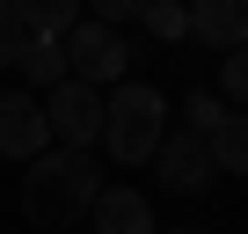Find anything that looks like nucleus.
I'll return each mask as SVG.
<instances>
[{"label":"nucleus","instance_id":"7ed1b4c3","mask_svg":"<svg viewBox=\"0 0 248 234\" xmlns=\"http://www.w3.org/2000/svg\"><path fill=\"white\" fill-rule=\"evenodd\" d=\"M59 44H66V73L88 81V88L132 81V44H124V30H109V22H95V15H80Z\"/></svg>","mask_w":248,"mask_h":234},{"label":"nucleus","instance_id":"1a4fd4ad","mask_svg":"<svg viewBox=\"0 0 248 234\" xmlns=\"http://www.w3.org/2000/svg\"><path fill=\"white\" fill-rule=\"evenodd\" d=\"M204 147H212V168L219 176H248V110L226 102V117L204 132Z\"/></svg>","mask_w":248,"mask_h":234},{"label":"nucleus","instance_id":"2eb2a0df","mask_svg":"<svg viewBox=\"0 0 248 234\" xmlns=\"http://www.w3.org/2000/svg\"><path fill=\"white\" fill-rule=\"evenodd\" d=\"M80 15H95V22L124 30V22H139V15H146V0H80Z\"/></svg>","mask_w":248,"mask_h":234},{"label":"nucleus","instance_id":"f03ea898","mask_svg":"<svg viewBox=\"0 0 248 234\" xmlns=\"http://www.w3.org/2000/svg\"><path fill=\"white\" fill-rule=\"evenodd\" d=\"M168 132V95L154 81H117L102 88V154L124 161V168H146L154 147Z\"/></svg>","mask_w":248,"mask_h":234},{"label":"nucleus","instance_id":"20e7f679","mask_svg":"<svg viewBox=\"0 0 248 234\" xmlns=\"http://www.w3.org/2000/svg\"><path fill=\"white\" fill-rule=\"evenodd\" d=\"M44 125H51V147H95L102 139V88L66 73L59 88H44Z\"/></svg>","mask_w":248,"mask_h":234},{"label":"nucleus","instance_id":"9b49d317","mask_svg":"<svg viewBox=\"0 0 248 234\" xmlns=\"http://www.w3.org/2000/svg\"><path fill=\"white\" fill-rule=\"evenodd\" d=\"M15 22L22 37H66L80 22V0H15Z\"/></svg>","mask_w":248,"mask_h":234},{"label":"nucleus","instance_id":"f8f14e48","mask_svg":"<svg viewBox=\"0 0 248 234\" xmlns=\"http://www.w3.org/2000/svg\"><path fill=\"white\" fill-rule=\"evenodd\" d=\"M161 44H183L190 37V8H183V0H146V15H139Z\"/></svg>","mask_w":248,"mask_h":234},{"label":"nucleus","instance_id":"0eeeda50","mask_svg":"<svg viewBox=\"0 0 248 234\" xmlns=\"http://www.w3.org/2000/svg\"><path fill=\"white\" fill-rule=\"evenodd\" d=\"M88 212H95V234H161L146 190H132V183H102Z\"/></svg>","mask_w":248,"mask_h":234},{"label":"nucleus","instance_id":"423d86ee","mask_svg":"<svg viewBox=\"0 0 248 234\" xmlns=\"http://www.w3.org/2000/svg\"><path fill=\"white\" fill-rule=\"evenodd\" d=\"M44 147H51L44 95H30V88H8V95H0V154H8V161H37Z\"/></svg>","mask_w":248,"mask_h":234},{"label":"nucleus","instance_id":"4468645a","mask_svg":"<svg viewBox=\"0 0 248 234\" xmlns=\"http://www.w3.org/2000/svg\"><path fill=\"white\" fill-rule=\"evenodd\" d=\"M183 117H190V132H212L219 117H226V102H219L212 88H190V95H183Z\"/></svg>","mask_w":248,"mask_h":234},{"label":"nucleus","instance_id":"9d476101","mask_svg":"<svg viewBox=\"0 0 248 234\" xmlns=\"http://www.w3.org/2000/svg\"><path fill=\"white\" fill-rule=\"evenodd\" d=\"M15 66H22L30 95H44V88H59V81H66V44H59V37H30Z\"/></svg>","mask_w":248,"mask_h":234},{"label":"nucleus","instance_id":"f257e3e1","mask_svg":"<svg viewBox=\"0 0 248 234\" xmlns=\"http://www.w3.org/2000/svg\"><path fill=\"white\" fill-rule=\"evenodd\" d=\"M95 176H102L95 168V147H44L30 161V176H22V219L44 227V234L80 227L88 205H95V190H102Z\"/></svg>","mask_w":248,"mask_h":234},{"label":"nucleus","instance_id":"dca6fc26","mask_svg":"<svg viewBox=\"0 0 248 234\" xmlns=\"http://www.w3.org/2000/svg\"><path fill=\"white\" fill-rule=\"evenodd\" d=\"M22 44H30V37H22V22H15V0H0V66H15Z\"/></svg>","mask_w":248,"mask_h":234},{"label":"nucleus","instance_id":"6e6552de","mask_svg":"<svg viewBox=\"0 0 248 234\" xmlns=\"http://www.w3.org/2000/svg\"><path fill=\"white\" fill-rule=\"evenodd\" d=\"M190 37L212 51H241L248 44V0H190Z\"/></svg>","mask_w":248,"mask_h":234},{"label":"nucleus","instance_id":"f3484780","mask_svg":"<svg viewBox=\"0 0 248 234\" xmlns=\"http://www.w3.org/2000/svg\"><path fill=\"white\" fill-rule=\"evenodd\" d=\"M161 234H212V227H161Z\"/></svg>","mask_w":248,"mask_h":234},{"label":"nucleus","instance_id":"ddd939ff","mask_svg":"<svg viewBox=\"0 0 248 234\" xmlns=\"http://www.w3.org/2000/svg\"><path fill=\"white\" fill-rule=\"evenodd\" d=\"M219 102H233V110H248V44L219 59Z\"/></svg>","mask_w":248,"mask_h":234},{"label":"nucleus","instance_id":"39448f33","mask_svg":"<svg viewBox=\"0 0 248 234\" xmlns=\"http://www.w3.org/2000/svg\"><path fill=\"white\" fill-rule=\"evenodd\" d=\"M212 147H204V132H161V147H154V183L161 190H175V198H197V190H212Z\"/></svg>","mask_w":248,"mask_h":234}]
</instances>
